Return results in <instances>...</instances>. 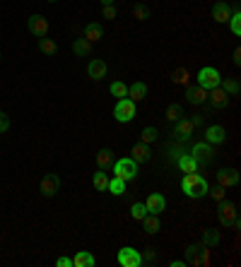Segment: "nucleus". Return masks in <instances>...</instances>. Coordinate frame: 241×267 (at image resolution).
I'll return each instance as SVG.
<instances>
[{"label": "nucleus", "mask_w": 241, "mask_h": 267, "mask_svg": "<svg viewBox=\"0 0 241 267\" xmlns=\"http://www.w3.org/2000/svg\"><path fill=\"white\" fill-rule=\"evenodd\" d=\"M181 188H183V193L188 195V198H203V195H208V190H210V185H208V180L200 176V174H186L183 180H181Z\"/></svg>", "instance_id": "f257e3e1"}, {"label": "nucleus", "mask_w": 241, "mask_h": 267, "mask_svg": "<svg viewBox=\"0 0 241 267\" xmlns=\"http://www.w3.org/2000/svg\"><path fill=\"white\" fill-rule=\"evenodd\" d=\"M114 176L123 178L125 183L128 180H135V176H138V164L128 156V159H119L116 164H114Z\"/></svg>", "instance_id": "f03ea898"}, {"label": "nucleus", "mask_w": 241, "mask_h": 267, "mask_svg": "<svg viewBox=\"0 0 241 267\" xmlns=\"http://www.w3.org/2000/svg\"><path fill=\"white\" fill-rule=\"evenodd\" d=\"M114 116L119 123H128V120L135 118V101H130L128 96L125 99H119L116 109H114Z\"/></svg>", "instance_id": "7ed1b4c3"}, {"label": "nucleus", "mask_w": 241, "mask_h": 267, "mask_svg": "<svg viewBox=\"0 0 241 267\" xmlns=\"http://www.w3.org/2000/svg\"><path fill=\"white\" fill-rule=\"evenodd\" d=\"M219 82H222V75H219L215 67H203V70L198 72V85L205 87L208 91L215 87H219Z\"/></svg>", "instance_id": "20e7f679"}, {"label": "nucleus", "mask_w": 241, "mask_h": 267, "mask_svg": "<svg viewBox=\"0 0 241 267\" xmlns=\"http://www.w3.org/2000/svg\"><path fill=\"white\" fill-rule=\"evenodd\" d=\"M58 190H60V176L58 174H46V176L41 178L39 193H41L44 198H53Z\"/></svg>", "instance_id": "39448f33"}, {"label": "nucleus", "mask_w": 241, "mask_h": 267, "mask_svg": "<svg viewBox=\"0 0 241 267\" xmlns=\"http://www.w3.org/2000/svg\"><path fill=\"white\" fill-rule=\"evenodd\" d=\"M27 29H29L34 36L44 39V36H48V20H46L44 15H31L29 22H27Z\"/></svg>", "instance_id": "423d86ee"}, {"label": "nucleus", "mask_w": 241, "mask_h": 267, "mask_svg": "<svg viewBox=\"0 0 241 267\" xmlns=\"http://www.w3.org/2000/svg\"><path fill=\"white\" fill-rule=\"evenodd\" d=\"M87 75H90L94 82H99V80H104V77L109 75V65L101 58H92L90 65H87Z\"/></svg>", "instance_id": "0eeeda50"}, {"label": "nucleus", "mask_w": 241, "mask_h": 267, "mask_svg": "<svg viewBox=\"0 0 241 267\" xmlns=\"http://www.w3.org/2000/svg\"><path fill=\"white\" fill-rule=\"evenodd\" d=\"M186 99L188 104H205L208 101V89L200 87V85H186Z\"/></svg>", "instance_id": "6e6552de"}, {"label": "nucleus", "mask_w": 241, "mask_h": 267, "mask_svg": "<svg viewBox=\"0 0 241 267\" xmlns=\"http://www.w3.org/2000/svg\"><path fill=\"white\" fill-rule=\"evenodd\" d=\"M119 265L120 267H140V253H138L135 248H120Z\"/></svg>", "instance_id": "1a4fd4ad"}, {"label": "nucleus", "mask_w": 241, "mask_h": 267, "mask_svg": "<svg viewBox=\"0 0 241 267\" xmlns=\"http://www.w3.org/2000/svg\"><path fill=\"white\" fill-rule=\"evenodd\" d=\"M217 183H219L222 188L237 185V183H239V171H237V169H219V171H217Z\"/></svg>", "instance_id": "9d476101"}, {"label": "nucleus", "mask_w": 241, "mask_h": 267, "mask_svg": "<svg viewBox=\"0 0 241 267\" xmlns=\"http://www.w3.org/2000/svg\"><path fill=\"white\" fill-rule=\"evenodd\" d=\"M145 207H147L150 214H162V212L167 209V200H164L162 193H152L150 198L145 200Z\"/></svg>", "instance_id": "9b49d317"}, {"label": "nucleus", "mask_w": 241, "mask_h": 267, "mask_svg": "<svg viewBox=\"0 0 241 267\" xmlns=\"http://www.w3.org/2000/svg\"><path fill=\"white\" fill-rule=\"evenodd\" d=\"M237 219V207L232 202H219V224L222 226H232V222Z\"/></svg>", "instance_id": "f8f14e48"}, {"label": "nucleus", "mask_w": 241, "mask_h": 267, "mask_svg": "<svg viewBox=\"0 0 241 267\" xmlns=\"http://www.w3.org/2000/svg\"><path fill=\"white\" fill-rule=\"evenodd\" d=\"M191 154H193V156H195V161L200 164V161H210L215 152H212L210 142H195V145H193V149H191Z\"/></svg>", "instance_id": "ddd939ff"}, {"label": "nucleus", "mask_w": 241, "mask_h": 267, "mask_svg": "<svg viewBox=\"0 0 241 267\" xmlns=\"http://www.w3.org/2000/svg\"><path fill=\"white\" fill-rule=\"evenodd\" d=\"M208 99H210V104L215 106V109H224V106L229 104V94H227L222 87L210 89V91H208Z\"/></svg>", "instance_id": "4468645a"}, {"label": "nucleus", "mask_w": 241, "mask_h": 267, "mask_svg": "<svg viewBox=\"0 0 241 267\" xmlns=\"http://www.w3.org/2000/svg\"><path fill=\"white\" fill-rule=\"evenodd\" d=\"M229 17H232V7H229L227 2H215V7H212V20L219 22V24H224V22H229Z\"/></svg>", "instance_id": "2eb2a0df"}, {"label": "nucleus", "mask_w": 241, "mask_h": 267, "mask_svg": "<svg viewBox=\"0 0 241 267\" xmlns=\"http://www.w3.org/2000/svg\"><path fill=\"white\" fill-rule=\"evenodd\" d=\"M176 166H179L183 174H193L195 169H198V161H195V156L193 154H188V152H183L179 159H176Z\"/></svg>", "instance_id": "dca6fc26"}, {"label": "nucleus", "mask_w": 241, "mask_h": 267, "mask_svg": "<svg viewBox=\"0 0 241 267\" xmlns=\"http://www.w3.org/2000/svg\"><path fill=\"white\" fill-rule=\"evenodd\" d=\"M224 137H227V133H224L222 125H210V128L205 130V142H210V145H219V142H224Z\"/></svg>", "instance_id": "f3484780"}, {"label": "nucleus", "mask_w": 241, "mask_h": 267, "mask_svg": "<svg viewBox=\"0 0 241 267\" xmlns=\"http://www.w3.org/2000/svg\"><path fill=\"white\" fill-rule=\"evenodd\" d=\"M193 130H195V125H193L188 118H179V120H176V137H179L181 142H183V140H188V137L193 135Z\"/></svg>", "instance_id": "a211bd4d"}, {"label": "nucleus", "mask_w": 241, "mask_h": 267, "mask_svg": "<svg viewBox=\"0 0 241 267\" xmlns=\"http://www.w3.org/2000/svg\"><path fill=\"white\" fill-rule=\"evenodd\" d=\"M150 156H152V152H150V145H135L133 147V152H130V159L135 161V164H143V161H150Z\"/></svg>", "instance_id": "6ab92c4d"}, {"label": "nucleus", "mask_w": 241, "mask_h": 267, "mask_svg": "<svg viewBox=\"0 0 241 267\" xmlns=\"http://www.w3.org/2000/svg\"><path fill=\"white\" fill-rule=\"evenodd\" d=\"M85 39H87L90 44H96V41H101V39H104V29H101V24H96V22H90V24L85 27Z\"/></svg>", "instance_id": "aec40b11"}, {"label": "nucleus", "mask_w": 241, "mask_h": 267, "mask_svg": "<svg viewBox=\"0 0 241 267\" xmlns=\"http://www.w3.org/2000/svg\"><path fill=\"white\" fill-rule=\"evenodd\" d=\"M145 96H147V85H145V82L130 85V89H128V99H130V101H143Z\"/></svg>", "instance_id": "412c9836"}, {"label": "nucleus", "mask_w": 241, "mask_h": 267, "mask_svg": "<svg viewBox=\"0 0 241 267\" xmlns=\"http://www.w3.org/2000/svg\"><path fill=\"white\" fill-rule=\"evenodd\" d=\"M111 164H114V152H111V149H99V154H96V166L104 169V171H109Z\"/></svg>", "instance_id": "4be33fe9"}, {"label": "nucleus", "mask_w": 241, "mask_h": 267, "mask_svg": "<svg viewBox=\"0 0 241 267\" xmlns=\"http://www.w3.org/2000/svg\"><path fill=\"white\" fill-rule=\"evenodd\" d=\"M94 265V255L87 250H77L72 258V267H92Z\"/></svg>", "instance_id": "5701e85b"}, {"label": "nucleus", "mask_w": 241, "mask_h": 267, "mask_svg": "<svg viewBox=\"0 0 241 267\" xmlns=\"http://www.w3.org/2000/svg\"><path fill=\"white\" fill-rule=\"evenodd\" d=\"M39 51H41L44 56H56V53H58V44H56L53 39L44 36V39H39Z\"/></svg>", "instance_id": "b1692460"}, {"label": "nucleus", "mask_w": 241, "mask_h": 267, "mask_svg": "<svg viewBox=\"0 0 241 267\" xmlns=\"http://www.w3.org/2000/svg\"><path fill=\"white\" fill-rule=\"evenodd\" d=\"M143 224H145V231H147V234H157V231L162 229V224H159V214H150V212L143 217Z\"/></svg>", "instance_id": "393cba45"}, {"label": "nucleus", "mask_w": 241, "mask_h": 267, "mask_svg": "<svg viewBox=\"0 0 241 267\" xmlns=\"http://www.w3.org/2000/svg\"><path fill=\"white\" fill-rule=\"evenodd\" d=\"M219 87L224 89L229 96H234V94H239V91H241V82L237 80V77H227V80H222V82H219Z\"/></svg>", "instance_id": "a878e982"}, {"label": "nucleus", "mask_w": 241, "mask_h": 267, "mask_svg": "<svg viewBox=\"0 0 241 267\" xmlns=\"http://www.w3.org/2000/svg\"><path fill=\"white\" fill-rule=\"evenodd\" d=\"M106 183H109V174H106L104 169H99V171L92 174V185H94L96 190H106Z\"/></svg>", "instance_id": "bb28decb"}, {"label": "nucleus", "mask_w": 241, "mask_h": 267, "mask_svg": "<svg viewBox=\"0 0 241 267\" xmlns=\"http://www.w3.org/2000/svg\"><path fill=\"white\" fill-rule=\"evenodd\" d=\"M106 190H111L114 195H123L125 193V180L119 176H114V178H109V183H106Z\"/></svg>", "instance_id": "cd10ccee"}, {"label": "nucleus", "mask_w": 241, "mask_h": 267, "mask_svg": "<svg viewBox=\"0 0 241 267\" xmlns=\"http://www.w3.org/2000/svg\"><path fill=\"white\" fill-rule=\"evenodd\" d=\"M72 51L77 53V56H90L92 53V44L87 39H77L75 44H72Z\"/></svg>", "instance_id": "c85d7f7f"}, {"label": "nucleus", "mask_w": 241, "mask_h": 267, "mask_svg": "<svg viewBox=\"0 0 241 267\" xmlns=\"http://www.w3.org/2000/svg\"><path fill=\"white\" fill-rule=\"evenodd\" d=\"M188 77H191V75H188L186 67H176V70L171 72V82H174V85H183V87H186V85H188Z\"/></svg>", "instance_id": "c756f323"}, {"label": "nucleus", "mask_w": 241, "mask_h": 267, "mask_svg": "<svg viewBox=\"0 0 241 267\" xmlns=\"http://www.w3.org/2000/svg\"><path fill=\"white\" fill-rule=\"evenodd\" d=\"M133 17H135L138 22H145V20H150V7H147V5H143V2H138V5L133 7Z\"/></svg>", "instance_id": "7c9ffc66"}, {"label": "nucleus", "mask_w": 241, "mask_h": 267, "mask_svg": "<svg viewBox=\"0 0 241 267\" xmlns=\"http://www.w3.org/2000/svg\"><path fill=\"white\" fill-rule=\"evenodd\" d=\"M229 29H232L234 36H239V34H241V15H239V10H237V7L232 10V17H229Z\"/></svg>", "instance_id": "2f4dec72"}, {"label": "nucleus", "mask_w": 241, "mask_h": 267, "mask_svg": "<svg viewBox=\"0 0 241 267\" xmlns=\"http://www.w3.org/2000/svg\"><path fill=\"white\" fill-rule=\"evenodd\" d=\"M200 248L198 245H188L186 248V263H191V265H200Z\"/></svg>", "instance_id": "473e14b6"}, {"label": "nucleus", "mask_w": 241, "mask_h": 267, "mask_svg": "<svg viewBox=\"0 0 241 267\" xmlns=\"http://www.w3.org/2000/svg\"><path fill=\"white\" fill-rule=\"evenodd\" d=\"M219 241H222V238H219V234H215V231H205V234H203V245H205V248L219 245Z\"/></svg>", "instance_id": "72a5a7b5"}, {"label": "nucleus", "mask_w": 241, "mask_h": 267, "mask_svg": "<svg viewBox=\"0 0 241 267\" xmlns=\"http://www.w3.org/2000/svg\"><path fill=\"white\" fill-rule=\"evenodd\" d=\"M181 113H183V109H181V104H169V109H167V120H171V123H176L181 118Z\"/></svg>", "instance_id": "f704fd0d"}, {"label": "nucleus", "mask_w": 241, "mask_h": 267, "mask_svg": "<svg viewBox=\"0 0 241 267\" xmlns=\"http://www.w3.org/2000/svg\"><path fill=\"white\" fill-rule=\"evenodd\" d=\"M147 214V207H145V202H135L133 207H130V217L133 219H138V222H143V217Z\"/></svg>", "instance_id": "c9c22d12"}, {"label": "nucleus", "mask_w": 241, "mask_h": 267, "mask_svg": "<svg viewBox=\"0 0 241 267\" xmlns=\"http://www.w3.org/2000/svg\"><path fill=\"white\" fill-rule=\"evenodd\" d=\"M114 96H119V99H125L128 96V87L123 85V82H111V89H109Z\"/></svg>", "instance_id": "e433bc0d"}, {"label": "nucleus", "mask_w": 241, "mask_h": 267, "mask_svg": "<svg viewBox=\"0 0 241 267\" xmlns=\"http://www.w3.org/2000/svg\"><path fill=\"white\" fill-rule=\"evenodd\" d=\"M140 137H143V145H150V142H154L159 137V133H157V128H145Z\"/></svg>", "instance_id": "4c0bfd02"}, {"label": "nucleus", "mask_w": 241, "mask_h": 267, "mask_svg": "<svg viewBox=\"0 0 241 267\" xmlns=\"http://www.w3.org/2000/svg\"><path fill=\"white\" fill-rule=\"evenodd\" d=\"M224 190H227V188H222V185H217V188H212V190H208V193H210V195H212V198H215V200H217V202H222V200L227 198V193H224Z\"/></svg>", "instance_id": "58836bf2"}, {"label": "nucleus", "mask_w": 241, "mask_h": 267, "mask_svg": "<svg viewBox=\"0 0 241 267\" xmlns=\"http://www.w3.org/2000/svg\"><path fill=\"white\" fill-rule=\"evenodd\" d=\"M157 263V255H154V250H147L145 255H140V265H154Z\"/></svg>", "instance_id": "ea45409f"}, {"label": "nucleus", "mask_w": 241, "mask_h": 267, "mask_svg": "<svg viewBox=\"0 0 241 267\" xmlns=\"http://www.w3.org/2000/svg\"><path fill=\"white\" fill-rule=\"evenodd\" d=\"M10 130V118L5 111H0V133H7Z\"/></svg>", "instance_id": "a19ab883"}, {"label": "nucleus", "mask_w": 241, "mask_h": 267, "mask_svg": "<svg viewBox=\"0 0 241 267\" xmlns=\"http://www.w3.org/2000/svg\"><path fill=\"white\" fill-rule=\"evenodd\" d=\"M101 15H104L106 20H114V17H116V7H114V5H104Z\"/></svg>", "instance_id": "79ce46f5"}, {"label": "nucleus", "mask_w": 241, "mask_h": 267, "mask_svg": "<svg viewBox=\"0 0 241 267\" xmlns=\"http://www.w3.org/2000/svg\"><path fill=\"white\" fill-rule=\"evenodd\" d=\"M56 267H72V258H58Z\"/></svg>", "instance_id": "37998d69"}, {"label": "nucleus", "mask_w": 241, "mask_h": 267, "mask_svg": "<svg viewBox=\"0 0 241 267\" xmlns=\"http://www.w3.org/2000/svg\"><path fill=\"white\" fill-rule=\"evenodd\" d=\"M203 113H195V116H193V118H191V123H193V125H195V128H198V125H203Z\"/></svg>", "instance_id": "c03bdc74"}, {"label": "nucleus", "mask_w": 241, "mask_h": 267, "mask_svg": "<svg viewBox=\"0 0 241 267\" xmlns=\"http://www.w3.org/2000/svg\"><path fill=\"white\" fill-rule=\"evenodd\" d=\"M234 65H241V48H237V51H234Z\"/></svg>", "instance_id": "a18cd8bd"}, {"label": "nucleus", "mask_w": 241, "mask_h": 267, "mask_svg": "<svg viewBox=\"0 0 241 267\" xmlns=\"http://www.w3.org/2000/svg\"><path fill=\"white\" fill-rule=\"evenodd\" d=\"M186 265V260H174V263H171V267H183Z\"/></svg>", "instance_id": "49530a36"}, {"label": "nucleus", "mask_w": 241, "mask_h": 267, "mask_svg": "<svg viewBox=\"0 0 241 267\" xmlns=\"http://www.w3.org/2000/svg\"><path fill=\"white\" fill-rule=\"evenodd\" d=\"M101 2H104V5H114V0H101Z\"/></svg>", "instance_id": "de8ad7c7"}, {"label": "nucleus", "mask_w": 241, "mask_h": 267, "mask_svg": "<svg viewBox=\"0 0 241 267\" xmlns=\"http://www.w3.org/2000/svg\"><path fill=\"white\" fill-rule=\"evenodd\" d=\"M46 2H56V0H46Z\"/></svg>", "instance_id": "09e8293b"}]
</instances>
